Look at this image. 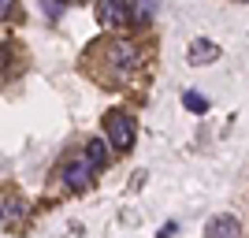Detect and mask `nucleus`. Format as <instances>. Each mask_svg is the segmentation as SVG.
<instances>
[{"instance_id":"6","label":"nucleus","mask_w":249,"mask_h":238,"mask_svg":"<svg viewBox=\"0 0 249 238\" xmlns=\"http://www.w3.org/2000/svg\"><path fill=\"white\" fill-rule=\"evenodd\" d=\"M219 56V49L212 41H194L190 45V63H212Z\"/></svg>"},{"instance_id":"3","label":"nucleus","mask_w":249,"mask_h":238,"mask_svg":"<svg viewBox=\"0 0 249 238\" xmlns=\"http://www.w3.org/2000/svg\"><path fill=\"white\" fill-rule=\"evenodd\" d=\"M97 19L101 26H126L130 22V0H97Z\"/></svg>"},{"instance_id":"9","label":"nucleus","mask_w":249,"mask_h":238,"mask_svg":"<svg viewBox=\"0 0 249 238\" xmlns=\"http://www.w3.org/2000/svg\"><path fill=\"white\" fill-rule=\"evenodd\" d=\"M15 15V0H0V22Z\"/></svg>"},{"instance_id":"2","label":"nucleus","mask_w":249,"mask_h":238,"mask_svg":"<svg viewBox=\"0 0 249 238\" xmlns=\"http://www.w3.org/2000/svg\"><path fill=\"white\" fill-rule=\"evenodd\" d=\"M97 171H101V167H97L93 160L82 153L78 160H71V164L63 167V183H67L71 190H86V186H89V179H93Z\"/></svg>"},{"instance_id":"11","label":"nucleus","mask_w":249,"mask_h":238,"mask_svg":"<svg viewBox=\"0 0 249 238\" xmlns=\"http://www.w3.org/2000/svg\"><path fill=\"white\" fill-rule=\"evenodd\" d=\"M0 216H4V212H0Z\"/></svg>"},{"instance_id":"1","label":"nucleus","mask_w":249,"mask_h":238,"mask_svg":"<svg viewBox=\"0 0 249 238\" xmlns=\"http://www.w3.org/2000/svg\"><path fill=\"white\" fill-rule=\"evenodd\" d=\"M104 134H108V145H112L115 153H126L134 145V119L126 112H119V108H112V112L104 115Z\"/></svg>"},{"instance_id":"4","label":"nucleus","mask_w":249,"mask_h":238,"mask_svg":"<svg viewBox=\"0 0 249 238\" xmlns=\"http://www.w3.org/2000/svg\"><path fill=\"white\" fill-rule=\"evenodd\" d=\"M108 60H112V67H119V74H130L138 67V49L130 41H115L108 45Z\"/></svg>"},{"instance_id":"7","label":"nucleus","mask_w":249,"mask_h":238,"mask_svg":"<svg viewBox=\"0 0 249 238\" xmlns=\"http://www.w3.org/2000/svg\"><path fill=\"white\" fill-rule=\"evenodd\" d=\"M182 104H186L190 112H208V101L201 93H194V90H190V93H182Z\"/></svg>"},{"instance_id":"5","label":"nucleus","mask_w":249,"mask_h":238,"mask_svg":"<svg viewBox=\"0 0 249 238\" xmlns=\"http://www.w3.org/2000/svg\"><path fill=\"white\" fill-rule=\"evenodd\" d=\"M238 235H242V227L234 216H212L205 223V238H238Z\"/></svg>"},{"instance_id":"8","label":"nucleus","mask_w":249,"mask_h":238,"mask_svg":"<svg viewBox=\"0 0 249 238\" xmlns=\"http://www.w3.org/2000/svg\"><path fill=\"white\" fill-rule=\"evenodd\" d=\"M86 156H89L97 167H104V160H108V156H104V142H89L86 145Z\"/></svg>"},{"instance_id":"10","label":"nucleus","mask_w":249,"mask_h":238,"mask_svg":"<svg viewBox=\"0 0 249 238\" xmlns=\"http://www.w3.org/2000/svg\"><path fill=\"white\" fill-rule=\"evenodd\" d=\"M167 235H175V223H167V227H160V235H156V238H167Z\"/></svg>"}]
</instances>
